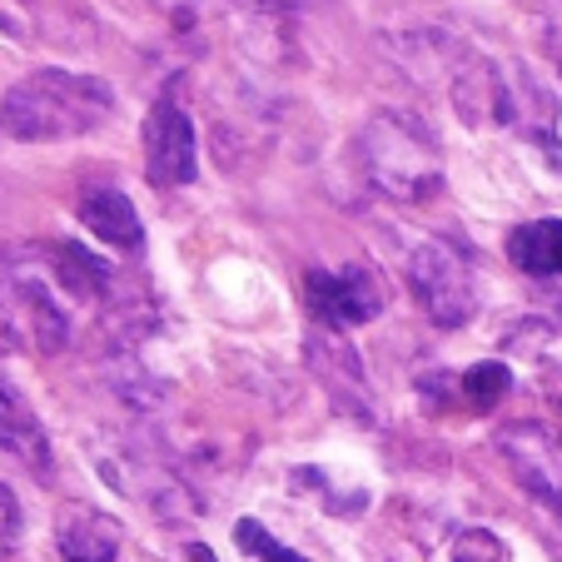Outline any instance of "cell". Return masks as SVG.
<instances>
[{"label": "cell", "instance_id": "cell-1", "mask_svg": "<svg viewBox=\"0 0 562 562\" xmlns=\"http://www.w3.org/2000/svg\"><path fill=\"white\" fill-rule=\"evenodd\" d=\"M115 115V90L100 75L35 70L0 95V130L25 145L80 139Z\"/></svg>", "mask_w": 562, "mask_h": 562}, {"label": "cell", "instance_id": "cell-2", "mask_svg": "<svg viewBox=\"0 0 562 562\" xmlns=\"http://www.w3.org/2000/svg\"><path fill=\"white\" fill-rule=\"evenodd\" d=\"M359 165L383 200L424 204L443 190V155L434 130L408 110H379L359 130Z\"/></svg>", "mask_w": 562, "mask_h": 562}, {"label": "cell", "instance_id": "cell-3", "mask_svg": "<svg viewBox=\"0 0 562 562\" xmlns=\"http://www.w3.org/2000/svg\"><path fill=\"white\" fill-rule=\"evenodd\" d=\"M408 289H414L418 308L434 318L438 329H463L477 308L473 265L448 239H428V245L414 249V259H408Z\"/></svg>", "mask_w": 562, "mask_h": 562}, {"label": "cell", "instance_id": "cell-4", "mask_svg": "<svg viewBox=\"0 0 562 562\" xmlns=\"http://www.w3.org/2000/svg\"><path fill=\"white\" fill-rule=\"evenodd\" d=\"M145 175L159 190H180L200 175V139H194V120L175 95L155 100L145 115Z\"/></svg>", "mask_w": 562, "mask_h": 562}, {"label": "cell", "instance_id": "cell-5", "mask_svg": "<svg viewBox=\"0 0 562 562\" xmlns=\"http://www.w3.org/2000/svg\"><path fill=\"white\" fill-rule=\"evenodd\" d=\"M498 453L522 488L562 518V434L548 424H508L498 434Z\"/></svg>", "mask_w": 562, "mask_h": 562}, {"label": "cell", "instance_id": "cell-6", "mask_svg": "<svg viewBox=\"0 0 562 562\" xmlns=\"http://www.w3.org/2000/svg\"><path fill=\"white\" fill-rule=\"evenodd\" d=\"M308 304H314L318 324L324 329H353V324H369L383 314L389 304V289L373 274L369 265H349V269H314L308 274Z\"/></svg>", "mask_w": 562, "mask_h": 562}, {"label": "cell", "instance_id": "cell-7", "mask_svg": "<svg viewBox=\"0 0 562 562\" xmlns=\"http://www.w3.org/2000/svg\"><path fill=\"white\" fill-rule=\"evenodd\" d=\"M80 224L110 249H125V255L145 249V224L120 184H86L80 190Z\"/></svg>", "mask_w": 562, "mask_h": 562}, {"label": "cell", "instance_id": "cell-8", "mask_svg": "<svg viewBox=\"0 0 562 562\" xmlns=\"http://www.w3.org/2000/svg\"><path fill=\"white\" fill-rule=\"evenodd\" d=\"M55 548L65 562H115L120 558V522L100 508L70 503L55 518Z\"/></svg>", "mask_w": 562, "mask_h": 562}, {"label": "cell", "instance_id": "cell-9", "mask_svg": "<svg viewBox=\"0 0 562 562\" xmlns=\"http://www.w3.org/2000/svg\"><path fill=\"white\" fill-rule=\"evenodd\" d=\"M0 448H5L11 458H21L25 468H35V473L50 468V438H45L31 398H25L5 373H0Z\"/></svg>", "mask_w": 562, "mask_h": 562}, {"label": "cell", "instance_id": "cell-10", "mask_svg": "<svg viewBox=\"0 0 562 562\" xmlns=\"http://www.w3.org/2000/svg\"><path fill=\"white\" fill-rule=\"evenodd\" d=\"M508 259L532 279H562V220H528L508 234Z\"/></svg>", "mask_w": 562, "mask_h": 562}, {"label": "cell", "instance_id": "cell-11", "mask_svg": "<svg viewBox=\"0 0 562 562\" xmlns=\"http://www.w3.org/2000/svg\"><path fill=\"white\" fill-rule=\"evenodd\" d=\"M314 369L324 373V383H329V389L339 393L344 404H359L363 414H369V389H363V369H359V359H353V353H349V344H344L334 329H324V334H318Z\"/></svg>", "mask_w": 562, "mask_h": 562}, {"label": "cell", "instance_id": "cell-12", "mask_svg": "<svg viewBox=\"0 0 562 562\" xmlns=\"http://www.w3.org/2000/svg\"><path fill=\"white\" fill-rule=\"evenodd\" d=\"M508 393H513V369H508V363H498V359L473 363V369L463 373V398L477 408V414L498 408Z\"/></svg>", "mask_w": 562, "mask_h": 562}, {"label": "cell", "instance_id": "cell-13", "mask_svg": "<svg viewBox=\"0 0 562 562\" xmlns=\"http://www.w3.org/2000/svg\"><path fill=\"white\" fill-rule=\"evenodd\" d=\"M234 542H239L249 558H259V562H304L294 548H284L279 538H269L259 518H239V522H234Z\"/></svg>", "mask_w": 562, "mask_h": 562}, {"label": "cell", "instance_id": "cell-14", "mask_svg": "<svg viewBox=\"0 0 562 562\" xmlns=\"http://www.w3.org/2000/svg\"><path fill=\"white\" fill-rule=\"evenodd\" d=\"M448 558L453 562H508V542H503L498 532H488V528H468V532H458L453 538Z\"/></svg>", "mask_w": 562, "mask_h": 562}, {"label": "cell", "instance_id": "cell-15", "mask_svg": "<svg viewBox=\"0 0 562 562\" xmlns=\"http://www.w3.org/2000/svg\"><path fill=\"white\" fill-rule=\"evenodd\" d=\"M15 538H21V503L11 488H0V562L11 558Z\"/></svg>", "mask_w": 562, "mask_h": 562}, {"label": "cell", "instance_id": "cell-16", "mask_svg": "<svg viewBox=\"0 0 562 562\" xmlns=\"http://www.w3.org/2000/svg\"><path fill=\"white\" fill-rule=\"evenodd\" d=\"M21 344V314H15V299H11V284L0 279V353H11Z\"/></svg>", "mask_w": 562, "mask_h": 562}]
</instances>
